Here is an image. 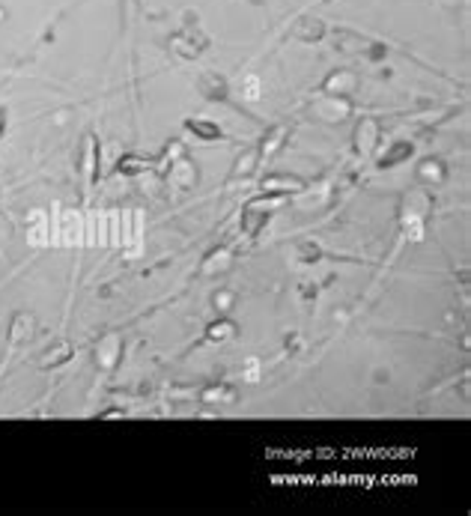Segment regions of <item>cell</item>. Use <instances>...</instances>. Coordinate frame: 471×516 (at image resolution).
I'll use <instances>...</instances> for the list:
<instances>
[{
  "label": "cell",
  "mask_w": 471,
  "mask_h": 516,
  "mask_svg": "<svg viewBox=\"0 0 471 516\" xmlns=\"http://www.w3.org/2000/svg\"><path fill=\"white\" fill-rule=\"evenodd\" d=\"M188 126H191L197 134H203V137H218V129H215V126H209V123H197V120H191Z\"/></svg>",
  "instance_id": "cell-1"
},
{
  "label": "cell",
  "mask_w": 471,
  "mask_h": 516,
  "mask_svg": "<svg viewBox=\"0 0 471 516\" xmlns=\"http://www.w3.org/2000/svg\"><path fill=\"white\" fill-rule=\"evenodd\" d=\"M0 123H3V114H0Z\"/></svg>",
  "instance_id": "cell-2"
}]
</instances>
